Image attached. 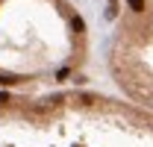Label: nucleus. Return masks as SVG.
<instances>
[{
  "label": "nucleus",
  "mask_w": 153,
  "mask_h": 147,
  "mask_svg": "<svg viewBox=\"0 0 153 147\" xmlns=\"http://www.w3.org/2000/svg\"><path fill=\"white\" fill-rule=\"evenodd\" d=\"M71 21L62 0H0V85L38 79Z\"/></svg>",
  "instance_id": "f257e3e1"
}]
</instances>
